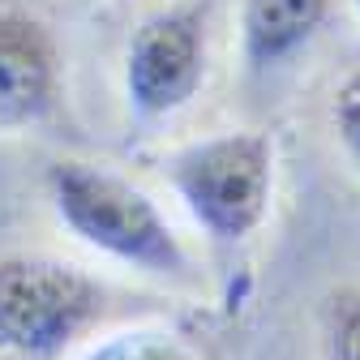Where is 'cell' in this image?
<instances>
[{"instance_id": "cell-2", "label": "cell", "mask_w": 360, "mask_h": 360, "mask_svg": "<svg viewBox=\"0 0 360 360\" xmlns=\"http://www.w3.org/2000/svg\"><path fill=\"white\" fill-rule=\"evenodd\" d=\"M163 180L214 245H245L275 202V138L266 129H223L163 159Z\"/></svg>"}, {"instance_id": "cell-5", "label": "cell", "mask_w": 360, "mask_h": 360, "mask_svg": "<svg viewBox=\"0 0 360 360\" xmlns=\"http://www.w3.org/2000/svg\"><path fill=\"white\" fill-rule=\"evenodd\" d=\"M60 103V48L18 5H0V133L43 124Z\"/></svg>"}, {"instance_id": "cell-8", "label": "cell", "mask_w": 360, "mask_h": 360, "mask_svg": "<svg viewBox=\"0 0 360 360\" xmlns=\"http://www.w3.org/2000/svg\"><path fill=\"white\" fill-rule=\"evenodd\" d=\"M322 360H360V283L322 304Z\"/></svg>"}, {"instance_id": "cell-4", "label": "cell", "mask_w": 360, "mask_h": 360, "mask_svg": "<svg viewBox=\"0 0 360 360\" xmlns=\"http://www.w3.org/2000/svg\"><path fill=\"white\" fill-rule=\"evenodd\" d=\"M210 73L206 5H172L133 26L120 60L124 108L138 124H159L185 112Z\"/></svg>"}, {"instance_id": "cell-9", "label": "cell", "mask_w": 360, "mask_h": 360, "mask_svg": "<svg viewBox=\"0 0 360 360\" xmlns=\"http://www.w3.org/2000/svg\"><path fill=\"white\" fill-rule=\"evenodd\" d=\"M330 124H335V138H339L343 155L360 172V69L339 82L335 99H330Z\"/></svg>"}, {"instance_id": "cell-10", "label": "cell", "mask_w": 360, "mask_h": 360, "mask_svg": "<svg viewBox=\"0 0 360 360\" xmlns=\"http://www.w3.org/2000/svg\"><path fill=\"white\" fill-rule=\"evenodd\" d=\"M352 5H356V13H360V0H352Z\"/></svg>"}, {"instance_id": "cell-7", "label": "cell", "mask_w": 360, "mask_h": 360, "mask_svg": "<svg viewBox=\"0 0 360 360\" xmlns=\"http://www.w3.org/2000/svg\"><path fill=\"white\" fill-rule=\"evenodd\" d=\"M77 360H198L193 343L167 326H124L86 343Z\"/></svg>"}, {"instance_id": "cell-6", "label": "cell", "mask_w": 360, "mask_h": 360, "mask_svg": "<svg viewBox=\"0 0 360 360\" xmlns=\"http://www.w3.org/2000/svg\"><path fill=\"white\" fill-rule=\"evenodd\" d=\"M330 18V0H240V56L249 69H275L304 52Z\"/></svg>"}, {"instance_id": "cell-3", "label": "cell", "mask_w": 360, "mask_h": 360, "mask_svg": "<svg viewBox=\"0 0 360 360\" xmlns=\"http://www.w3.org/2000/svg\"><path fill=\"white\" fill-rule=\"evenodd\" d=\"M108 313V288L86 266L52 253L0 257V352L65 360Z\"/></svg>"}, {"instance_id": "cell-1", "label": "cell", "mask_w": 360, "mask_h": 360, "mask_svg": "<svg viewBox=\"0 0 360 360\" xmlns=\"http://www.w3.org/2000/svg\"><path fill=\"white\" fill-rule=\"evenodd\" d=\"M43 193H48L56 223L90 253L155 279L193 275V257L176 236L172 219L124 172L65 155L43 172Z\"/></svg>"}]
</instances>
